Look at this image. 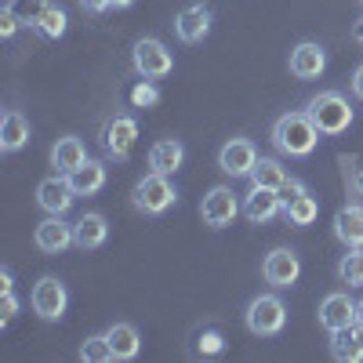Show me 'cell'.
<instances>
[{
  "label": "cell",
  "mask_w": 363,
  "mask_h": 363,
  "mask_svg": "<svg viewBox=\"0 0 363 363\" xmlns=\"http://www.w3.org/2000/svg\"><path fill=\"white\" fill-rule=\"evenodd\" d=\"M272 145H277L284 157H309L320 145V128L313 124L309 113H284L277 124H272Z\"/></svg>",
  "instance_id": "cell-1"
},
{
  "label": "cell",
  "mask_w": 363,
  "mask_h": 363,
  "mask_svg": "<svg viewBox=\"0 0 363 363\" xmlns=\"http://www.w3.org/2000/svg\"><path fill=\"white\" fill-rule=\"evenodd\" d=\"M306 113L313 116L320 135H345L349 124H352V106L345 102V95H338V91H320Z\"/></svg>",
  "instance_id": "cell-2"
},
{
  "label": "cell",
  "mask_w": 363,
  "mask_h": 363,
  "mask_svg": "<svg viewBox=\"0 0 363 363\" xmlns=\"http://www.w3.org/2000/svg\"><path fill=\"white\" fill-rule=\"evenodd\" d=\"M174 200H178V193L171 186V178L160 174V171H149L131 189V203L142 211V215H164V211L174 207Z\"/></svg>",
  "instance_id": "cell-3"
},
{
  "label": "cell",
  "mask_w": 363,
  "mask_h": 363,
  "mask_svg": "<svg viewBox=\"0 0 363 363\" xmlns=\"http://www.w3.org/2000/svg\"><path fill=\"white\" fill-rule=\"evenodd\" d=\"M244 320H247V330H251V335L272 338V335H280L284 323H287V306H284L277 294H258L251 306H247Z\"/></svg>",
  "instance_id": "cell-4"
},
{
  "label": "cell",
  "mask_w": 363,
  "mask_h": 363,
  "mask_svg": "<svg viewBox=\"0 0 363 363\" xmlns=\"http://www.w3.org/2000/svg\"><path fill=\"white\" fill-rule=\"evenodd\" d=\"M131 62H135V73L145 77V80H160V77H167V73L174 69L171 51H167L157 37H142V40L135 44V51H131Z\"/></svg>",
  "instance_id": "cell-5"
},
{
  "label": "cell",
  "mask_w": 363,
  "mask_h": 363,
  "mask_svg": "<svg viewBox=\"0 0 363 363\" xmlns=\"http://www.w3.org/2000/svg\"><path fill=\"white\" fill-rule=\"evenodd\" d=\"M240 211H244V207H240V200H236V193H233L229 186L207 189V196L200 200V218H203V225H211V229L233 225Z\"/></svg>",
  "instance_id": "cell-6"
},
{
  "label": "cell",
  "mask_w": 363,
  "mask_h": 363,
  "mask_svg": "<svg viewBox=\"0 0 363 363\" xmlns=\"http://www.w3.org/2000/svg\"><path fill=\"white\" fill-rule=\"evenodd\" d=\"M29 301H33V313L40 320H62V313L69 306V291L58 277H40L33 284V298Z\"/></svg>",
  "instance_id": "cell-7"
},
{
  "label": "cell",
  "mask_w": 363,
  "mask_h": 363,
  "mask_svg": "<svg viewBox=\"0 0 363 363\" xmlns=\"http://www.w3.org/2000/svg\"><path fill=\"white\" fill-rule=\"evenodd\" d=\"M135 138H138V120L135 116H128V113H120V116H113L109 124L102 128V149L109 157H116V160H124L131 149H135Z\"/></svg>",
  "instance_id": "cell-8"
},
{
  "label": "cell",
  "mask_w": 363,
  "mask_h": 363,
  "mask_svg": "<svg viewBox=\"0 0 363 363\" xmlns=\"http://www.w3.org/2000/svg\"><path fill=\"white\" fill-rule=\"evenodd\" d=\"M262 277H265V284H272V287H291V284H298V277H301V262H298V255H294L291 247H277V251L265 255Z\"/></svg>",
  "instance_id": "cell-9"
},
{
  "label": "cell",
  "mask_w": 363,
  "mask_h": 363,
  "mask_svg": "<svg viewBox=\"0 0 363 363\" xmlns=\"http://www.w3.org/2000/svg\"><path fill=\"white\" fill-rule=\"evenodd\" d=\"M255 164H258V149H255L251 138H229V142L222 145V153H218V167H222L225 174H233V178L251 174Z\"/></svg>",
  "instance_id": "cell-10"
},
{
  "label": "cell",
  "mask_w": 363,
  "mask_h": 363,
  "mask_svg": "<svg viewBox=\"0 0 363 363\" xmlns=\"http://www.w3.org/2000/svg\"><path fill=\"white\" fill-rule=\"evenodd\" d=\"M73 200H77V189L69 186L66 174L44 178L37 186V203H40V211H48V215H66V211L73 207Z\"/></svg>",
  "instance_id": "cell-11"
},
{
  "label": "cell",
  "mask_w": 363,
  "mask_h": 363,
  "mask_svg": "<svg viewBox=\"0 0 363 363\" xmlns=\"http://www.w3.org/2000/svg\"><path fill=\"white\" fill-rule=\"evenodd\" d=\"M33 240H37V247H40L44 255H62L66 247H77L73 225H66V222H62V215H48V218L37 225Z\"/></svg>",
  "instance_id": "cell-12"
},
{
  "label": "cell",
  "mask_w": 363,
  "mask_h": 363,
  "mask_svg": "<svg viewBox=\"0 0 363 363\" xmlns=\"http://www.w3.org/2000/svg\"><path fill=\"white\" fill-rule=\"evenodd\" d=\"M284 211V203H280V196H277V189H265V186H251V193L244 196V215H247V222H255V225H265V222H272Z\"/></svg>",
  "instance_id": "cell-13"
},
{
  "label": "cell",
  "mask_w": 363,
  "mask_h": 363,
  "mask_svg": "<svg viewBox=\"0 0 363 363\" xmlns=\"http://www.w3.org/2000/svg\"><path fill=\"white\" fill-rule=\"evenodd\" d=\"M323 69H327V51H323L320 44L306 40V44H298V48L291 51V77H298V80H316Z\"/></svg>",
  "instance_id": "cell-14"
},
{
  "label": "cell",
  "mask_w": 363,
  "mask_h": 363,
  "mask_svg": "<svg viewBox=\"0 0 363 363\" xmlns=\"http://www.w3.org/2000/svg\"><path fill=\"white\" fill-rule=\"evenodd\" d=\"M320 323L327 330H342L349 323H356V301L345 294V291H335L320 301Z\"/></svg>",
  "instance_id": "cell-15"
},
{
  "label": "cell",
  "mask_w": 363,
  "mask_h": 363,
  "mask_svg": "<svg viewBox=\"0 0 363 363\" xmlns=\"http://www.w3.org/2000/svg\"><path fill=\"white\" fill-rule=\"evenodd\" d=\"M330 356L338 363H359L363 359V323H349L342 330H330Z\"/></svg>",
  "instance_id": "cell-16"
},
{
  "label": "cell",
  "mask_w": 363,
  "mask_h": 363,
  "mask_svg": "<svg viewBox=\"0 0 363 363\" xmlns=\"http://www.w3.org/2000/svg\"><path fill=\"white\" fill-rule=\"evenodd\" d=\"M174 33L186 44H200L211 33V11H207V4H189L186 11L174 18Z\"/></svg>",
  "instance_id": "cell-17"
},
{
  "label": "cell",
  "mask_w": 363,
  "mask_h": 363,
  "mask_svg": "<svg viewBox=\"0 0 363 363\" xmlns=\"http://www.w3.org/2000/svg\"><path fill=\"white\" fill-rule=\"evenodd\" d=\"M84 160H87V149H84V142L73 138V135L58 138V142L51 145V167H55L58 174H73Z\"/></svg>",
  "instance_id": "cell-18"
},
{
  "label": "cell",
  "mask_w": 363,
  "mask_h": 363,
  "mask_svg": "<svg viewBox=\"0 0 363 363\" xmlns=\"http://www.w3.org/2000/svg\"><path fill=\"white\" fill-rule=\"evenodd\" d=\"M335 236L345 247H363V203H349L335 215Z\"/></svg>",
  "instance_id": "cell-19"
},
{
  "label": "cell",
  "mask_w": 363,
  "mask_h": 363,
  "mask_svg": "<svg viewBox=\"0 0 363 363\" xmlns=\"http://www.w3.org/2000/svg\"><path fill=\"white\" fill-rule=\"evenodd\" d=\"M186 160V145L178 138H160L153 149H149V171H160V174H174Z\"/></svg>",
  "instance_id": "cell-20"
},
{
  "label": "cell",
  "mask_w": 363,
  "mask_h": 363,
  "mask_svg": "<svg viewBox=\"0 0 363 363\" xmlns=\"http://www.w3.org/2000/svg\"><path fill=\"white\" fill-rule=\"evenodd\" d=\"M26 142H29V120L18 109H8L4 120H0V149L4 153H18Z\"/></svg>",
  "instance_id": "cell-21"
},
{
  "label": "cell",
  "mask_w": 363,
  "mask_h": 363,
  "mask_svg": "<svg viewBox=\"0 0 363 363\" xmlns=\"http://www.w3.org/2000/svg\"><path fill=\"white\" fill-rule=\"evenodd\" d=\"M69 178V186L77 189V196H95L102 186H106V164L102 160H84L73 174H66Z\"/></svg>",
  "instance_id": "cell-22"
},
{
  "label": "cell",
  "mask_w": 363,
  "mask_h": 363,
  "mask_svg": "<svg viewBox=\"0 0 363 363\" xmlns=\"http://www.w3.org/2000/svg\"><path fill=\"white\" fill-rule=\"evenodd\" d=\"M73 236H77V247L80 251H95V247H102L106 244V236H109V225H106V218L102 215H84L77 225H73Z\"/></svg>",
  "instance_id": "cell-23"
},
{
  "label": "cell",
  "mask_w": 363,
  "mask_h": 363,
  "mask_svg": "<svg viewBox=\"0 0 363 363\" xmlns=\"http://www.w3.org/2000/svg\"><path fill=\"white\" fill-rule=\"evenodd\" d=\"M106 338H109L116 359H135L138 349H142V338H138V330H135L131 323H113V327L106 330Z\"/></svg>",
  "instance_id": "cell-24"
},
{
  "label": "cell",
  "mask_w": 363,
  "mask_h": 363,
  "mask_svg": "<svg viewBox=\"0 0 363 363\" xmlns=\"http://www.w3.org/2000/svg\"><path fill=\"white\" fill-rule=\"evenodd\" d=\"M287 182V171L277 157H258L255 171H251V186H265V189H280Z\"/></svg>",
  "instance_id": "cell-25"
},
{
  "label": "cell",
  "mask_w": 363,
  "mask_h": 363,
  "mask_svg": "<svg viewBox=\"0 0 363 363\" xmlns=\"http://www.w3.org/2000/svg\"><path fill=\"white\" fill-rule=\"evenodd\" d=\"M284 215H287V222H291V225H313V222H316V215H320V200H316L313 193H301L294 203H287V207H284Z\"/></svg>",
  "instance_id": "cell-26"
},
{
  "label": "cell",
  "mask_w": 363,
  "mask_h": 363,
  "mask_svg": "<svg viewBox=\"0 0 363 363\" xmlns=\"http://www.w3.org/2000/svg\"><path fill=\"white\" fill-rule=\"evenodd\" d=\"M338 277L349 287H363V247H349L338 262Z\"/></svg>",
  "instance_id": "cell-27"
},
{
  "label": "cell",
  "mask_w": 363,
  "mask_h": 363,
  "mask_svg": "<svg viewBox=\"0 0 363 363\" xmlns=\"http://www.w3.org/2000/svg\"><path fill=\"white\" fill-rule=\"evenodd\" d=\"M80 359L84 363H109V359H116V352H113V345H109L106 335H91L80 345Z\"/></svg>",
  "instance_id": "cell-28"
},
{
  "label": "cell",
  "mask_w": 363,
  "mask_h": 363,
  "mask_svg": "<svg viewBox=\"0 0 363 363\" xmlns=\"http://www.w3.org/2000/svg\"><path fill=\"white\" fill-rule=\"evenodd\" d=\"M66 22H69V18H66V11L51 4V8H48L44 15H40V22H37L33 29H37L40 37H48V40H58V37L66 33Z\"/></svg>",
  "instance_id": "cell-29"
},
{
  "label": "cell",
  "mask_w": 363,
  "mask_h": 363,
  "mask_svg": "<svg viewBox=\"0 0 363 363\" xmlns=\"http://www.w3.org/2000/svg\"><path fill=\"white\" fill-rule=\"evenodd\" d=\"M11 8H15V15H18L26 26H37L40 15H44L51 4H48V0H11Z\"/></svg>",
  "instance_id": "cell-30"
},
{
  "label": "cell",
  "mask_w": 363,
  "mask_h": 363,
  "mask_svg": "<svg viewBox=\"0 0 363 363\" xmlns=\"http://www.w3.org/2000/svg\"><path fill=\"white\" fill-rule=\"evenodd\" d=\"M157 102H160V91L153 87V80L142 77V80L135 84V91H131V106H135V109H149V106H157Z\"/></svg>",
  "instance_id": "cell-31"
},
{
  "label": "cell",
  "mask_w": 363,
  "mask_h": 363,
  "mask_svg": "<svg viewBox=\"0 0 363 363\" xmlns=\"http://www.w3.org/2000/svg\"><path fill=\"white\" fill-rule=\"evenodd\" d=\"M222 349H225V338L218 335L215 327H211V330H203V335H200V352H203V356H218Z\"/></svg>",
  "instance_id": "cell-32"
},
{
  "label": "cell",
  "mask_w": 363,
  "mask_h": 363,
  "mask_svg": "<svg viewBox=\"0 0 363 363\" xmlns=\"http://www.w3.org/2000/svg\"><path fill=\"white\" fill-rule=\"evenodd\" d=\"M301 193H309V189H306V186H301V182H298V178H287V182H284V186L277 189V196H280V203H284V207H287V203H294V200H298Z\"/></svg>",
  "instance_id": "cell-33"
},
{
  "label": "cell",
  "mask_w": 363,
  "mask_h": 363,
  "mask_svg": "<svg viewBox=\"0 0 363 363\" xmlns=\"http://www.w3.org/2000/svg\"><path fill=\"white\" fill-rule=\"evenodd\" d=\"M18 15H15V8L8 4L4 11H0V37H15V29H18Z\"/></svg>",
  "instance_id": "cell-34"
},
{
  "label": "cell",
  "mask_w": 363,
  "mask_h": 363,
  "mask_svg": "<svg viewBox=\"0 0 363 363\" xmlns=\"http://www.w3.org/2000/svg\"><path fill=\"white\" fill-rule=\"evenodd\" d=\"M15 313H18V298L11 291H4V301H0V323H8Z\"/></svg>",
  "instance_id": "cell-35"
},
{
  "label": "cell",
  "mask_w": 363,
  "mask_h": 363,
  "mask_svg": "<svg viewBox=\"0 0 363 363\" xmlns=\"http://www.w3.org/2000/svg\"><path fill=\"white\" fill-rule=\"evenodd\" d=\"M80 4H84V11H91V15H102V11L113 8L109 0H80Z\"/></svg>",
  "instance_id": "cell-36"
},
{
  "label": "cell",
  "mask_w": 363,
  "mask_h": 363,
  "mask_svg": "<svg viewBox=\"0 0 363 363\" xmlns=\"http://www.w3.org/2000/svg\"><path fill=\"white\" fill-rule=\"evenodd\" d=\"M352 91H356V99L363 102V66H359V69L352 73Z\"/></svg>",
  "instance_id": "cell-37"
},
{
  "label": "cell",
  "mask_w": 363,
  "mask_h": 363,
  "mask_svg": "<svg viewBox=\"0 0 363 363\" xmlns=\"http://www.w3.org/2000/svg\"><path fill=\"white\" fill-rule=\"evenodd\" d=\"M0 291H11V269H0Z\"/></svg>",
  "instance_id": "cell-38"
},
{
  "label": "cell",
  "mask_w": 363,
  "mask_h": 363,
  "mask_svg": "<svg viewBox=\"0 0 363 363\" xmlns=\"http://www.w3.org/2000/svg\"><path fill=\"white\" fill-rule=\"evenodd\" d=\"M352 37H356V44H359V48H363V18H359V22H356V26H352Z\"/></svg>",
  "instance_id": "cell-39"
},
{
  "label": "cell",
  "mask_w": 363,
  "mask_h": 363,
  "mask_svg": "<svg viewBox=\"0 0 363 363\" xmlns=\"http://www.w3.org/2000/svg\"><path fill=\"white\" fill-rule=\"evenodd\" d=\"M352 182H356V193H359V196H363V167H359V171H356V178H352Z\"/></svg>",
  "instance_id": "cell-40"
},
{
  "label": "cell",
  "mask_w": 363,
  "mask_h": 363,
  "mask_svg": "<svg viewBox=\"0 0 363 363\" xmlns=\"http://www.w3.org/2000/svg\"><path fill=\"white\" fill-rule=\"evenodd\" d=\"M109 4H113V8H131L135 0H109Z\"/></svg>",
  "instance_id": "cell-41"
},
{
  "label": "cell",
  "mask_w": 363,
  "mask_h": 363,
  "mask_svg": "<svg viewBox=\"0 0 363 363\" xmlns=\"http://www.w3.org/2000/svg\"><path fill=\"white\" fill-rule=\"evenodd\" d=\"M356 320H359V323H363V298H359V301H356Z\"/></svg>",
  "instance_id": "cell-42"
}]
</instances>
